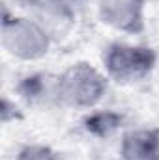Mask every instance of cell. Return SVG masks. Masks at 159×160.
Here are the masks:
<instances>
[{
	"instance_id": "6da1fadb",
	"label": "cell",
	"mask_w": 159,
	"mask_h": 160,
	"mask_svg": "<svg viewBox=\"0 0 159 160\" xmlns=\"http://www.w3.org/2000/svg\"><path fill=\"white\" fill-rule=\"evenodd\" d=\"M109 88V77L94 65L79 62L56 77V101L60 106L92 110L101 102Z\"/></svg>"
},
{
	"instance_id": "277c9868",
	"label": "cell",
	"mask_w": 159,
	"mask_h": 160,
	"mask_svg": "<svg viewBox=\"0 0 159 160\" xmlns=\"http://www.w3.org/2000/svg\"><path fill=\"white\" fill-rule=\"evenodd\" d=\"M97 17L116 32L139 36L146 28V0H99Z\"/></svg>"
},
{
	"instance_id": "5b68a950",
	"label": "cell",
	"mask_w": 159,
	"mask_h": 160,
	"mask_svg": "<svg viewBox=\"0 0 159 160\" xmlns=\"http://www.w3.org/2000/svg\"><path fill=\"white\" fill-rule=\"evenodd\" d=\"M30 17L38 21L51 38L64 36L75 22V8L64 0H26Z\"/></svg>"
},
{
	"instance_id": "ba28073f",
	"label": "cell",
	"mask_w": 159,
	"mask_h": 160,
	"mask_svg": "<svg viewBox=\"0 0 159 160\" xmlns=\"http://www.w3.org/2000/svg\"><path fill=\"white\" fill-rule=\"evenodd\" d=\"M122 125H123V116L114 110H94L82 119L84 130L99 140H107L114 136L122 128Z\"/></svg>"
},
{
	"instance_id": "52a82bcc",
	"label": "cell",
	"mask_w": 159,
	"mask_h": 160,
	"mask_svg": "<svg viewBox=\"0 0 159 160\" xmlns=\"http://www.w3.org/2000/svg\"><path fill=\"white\" fill-rule=\"evenodd\" d=\"M17 93L23 101L34 106L43 104H58L56 101V77L49 73H32L17 84Z\"/></svg>"
},
{
	"instance_id": "9c48e42d",
	"label": "cell",
	"mask_w": 159,
	"mask_h": 160,
	"mask_svg": "<svg viewBox=\"0 0 159 160\" xmlns=\"http://www.w3.org/2000/svg\"><path fill=\"white\" fill-rule=\"evenodd\" d=\"M13 160H62L60 153L45 143H26L19 147Z\"/></svg>"
},
{
	"instance_id": "8992f818",
	"label": "cell",
	"mask_w": 159,
	"mask_h": 160,
	"mask_svg": "<svg viewBox=\"0 0 159 160\" xmlns=\"http://www.w3.org/2000/svg\"><path fill=\"white\" fill-rule=\"evenodd\" d=\"M122 160H159V128H133L120 140Z\"/></svg>"
},
{
	"instance_id": "7c38bea8",
	"label": "cell",
	"mask_w": 159,
	"mask_h": 160,
	"mask_svg": "<svg viewBox=\"0 0 159 160\" xmlns=\"http://www.w3.org/2000/svg\"><path fill=\"white\" fill-rule=\"evenodd\" d=\"M21 2H26V0H21Z\"/></svg>"
},
{
	"instance_id": "30bf717a",
	"label": "cell",
	"mask_w": 159,
	"mask_h": 160,
	"mask_svg": "<svg viewBox=\"0 0 159 160\" xmlns=\"http://www.w3.org/2000/svg\"><path fill=\"white\" fill-rule=\"evenodd\" d=\"M15 102H11L9 99H2V123H9V121H15V118H19V112H11L15 110Z\"/></svg>"
},
{
	"instance_id": "7a4b0ae2",
	"label": "cell",
	"mask_w": 159,
	"mask_h": 160,
	"mask_svg": "<svg viewBox=\"0 0 159 160\" xmlns=\"http://www.w3.org/2000/svg\"><path fill=\"white\" fill-rule=\"evenodd\" d=\"M0 39L4 50L21 62H38L49 54L52 38L32 17L9 15L4 11Z\"/></svg>"
},
{
	"instance_id": "3957f363",
	"label": "cell",
	"mask_w": 159,
	"mask_h": 160,
	"mask_svg": "<svg viewBox=\"0 0 159 160\" xmlns=\"http://www.w3.org/2000/svg\"><path fill=\"white\" fill-rule=\"evenodd\" d=\"M157 65V54L152 47L111 43L103 52V69L116 84H137L146 80Z\"/></svg>"
},
{
	"instance_id": "8fae6325",
	"label": "cell",
	"mask_w": 159,
	"mask_h": 160,
	"mask_svg": "<svg viewBox=\"0 0 159 160\" xmlns=\"http://www.w3.org/2000/svg\"><path fill=\"white\" fill-rule=\"evenodd\" d=\"M64 2H68V4H71V6H73V8H75V6H77V4H79L80 0H64Z\"/></svg>"
}]
</instances>
